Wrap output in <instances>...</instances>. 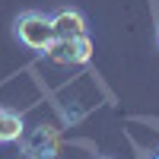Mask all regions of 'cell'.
Segmentation results:
<instances>
[{
  "label": "cell",
  "instance_id": "cell-4",
  "mask_svg": "<svg viewBox=\"0 0 159 159\" xmlns=\"http://www.w3.org/2000/svg\"><path fill=\"white\" fill-rule=\"evenodd\" d=\"M51 25H54V38H76L86 35V16L73 7H61L54 16H51Z\"/></svg>",
  "mask_w": 159,
  "mask_h": 159
},
{
  "label": "cell",
  "instance_id": "cell-8",
  "mask_svg": "<svg viewBox=\"0 0 159 159\" xmlns=\"http://www.w3.org/2000/svg\"><path fill=\"white\" fill-rule=\"evenodd\" d=\"M156 38H159V32H156Z\"/></svg>",
  "mask_w": 159,
  "mask_h": 159
},
{
  "label": "cell",
  "instance_id": "cell-5",
  "mask_svg": "<svg viewBox=\"0 0 159 159\" xmlns=\"http://www.w3.org/2000/svg\"><path fill=\"white\" fill-rule=\"evenodd\" d=\"M22 134H25L22 118L10 108H0V143H16L22 140Z\"/></svg>",
  "mask_w": 159,
  "mask_h": 159
},
{
  "label": "cell",
  "instance_id": "cell-6",
  "mask_svg": "<svg viewBox=\"0 0 159 159\" xmlns=\"http://www.w3.org/2000/svg\"><path fill=\"white\" fill-rule=\"evenodd\" d=\"M153 159H159V150H156V156H153Z\"/></svg>",
  "mask_w": 159,
  "mask_h": 159
},
{
  "label": "cell",
  "instance_id": "cell-1",
  "mask_svg": "<svg viewBox=\"0 0 159 159\" xmlns=\"http://www.w3.org/2000/svg\"><path fill=\"white\" fill-rule=\"evenodd\" d=\"M13 32H16L19 45H25L29 51H38V54H45L48 45L54 42V25H51V16H45V13H38V10L19 13L16 22H13Z\"/></svg>",
  "mask_w": 159,
  "mask_h": 159
},
{
  "label": "cell",
  "instance_id": "cell-7",
  "mask_svg": "<svg viewBox=\"0 0 159 159\" xmlns=\"http://www.w3.org/2000/svg\"><path fill=\"white\" fill-rule=\"evenodd\" d=\"M99 159H105V156H99Z\"/></svg>",
  "mask_w": 159,
  "mask_h": 159
},
{
  "label": "cell",
  "instance_id": "cell-2",
  "mask_svg": "<svg viewBox=\"0 0 159 159\" xmlns=\"http://www.w3.org/2000/svg\"><path fill=\"white\" fill-rule=\"evenodd\" d=\"M45 57L51 64H61V67H80V64L92 61V42L89 35H76V38H54L48 45Z\"/></svg>",
  "mask_w": 159,
  "mask_h": 159
},
{
  "label": "cell",
  "instance_id": "cell-3",
  "mask_svg": "<svg viewBox=\"0 0 159 159\" xmlns=\"http://www.w3.org/2000/svg\"><path fill=\"white\" fill-rule=\"evenodd\" d=\"M61 153V130L54 124H35L22 134V159H57Z\"/></svg>",
  "mask_w": 159,
  "mask_h": 159
}]
</instances>
